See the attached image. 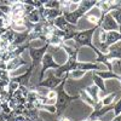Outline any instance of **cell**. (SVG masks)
<instances>
[{"instance_id":"obj_1","label":"cell","mask_w":121,"mask_h":121,"mask_svg":"<svg viewBox=\"0 0 121 121\" xmlns=\"http://www.w3.org/2000/svg\"><path fill=\"white\" fill-rule=\"evenodd\" d=\"M113 15L116 17V21H117L119 23H121V10H117V11H116V12H114Z\"/></svg>"},{"instance_id":"obj_2","label":"cell","mask_w":121,"mask_h":121,"mask_svg":"<svg viewBox=\"0 0 121 121\" xmlns=\"http://www.w3.org/2000/svg\"><path fill=\"white\" fill-rule=\"evenodd\" d=\"M63 121H69V120H63Z\"/></svg>"}]
</instances>
